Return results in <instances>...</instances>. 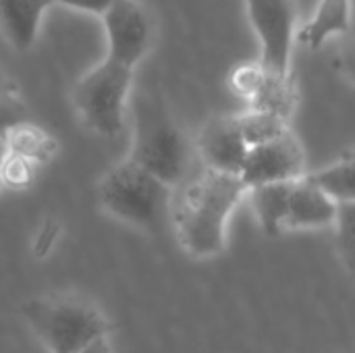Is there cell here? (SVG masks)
<instances>
[{
    "label": "cell",
    "instance_id": "8",
    "mask_svg": "<svg viewBox=\"0 0 355 353\" xmlns=\"http://www.w3.org/2000/svg\"><path fill=\"white\" fill-rule=\"evenodd\" d=\"M306 175V154L300 139L289 131L275 141L250 148L239 177L252 189L270 183H295Z\"/></svg>",
    "mask_w": 355,
    "mask_h": 353
},
{
    "label": "cell",
    "instance_id": "11",
    "mask_svg": "<svg viewBox=\"0 0 355 353\" xmlns=\"http://www.w3.org/2000/svg\"><path fill=\"white\" fill-rule=\"evenodd\" d=\"M50 0H0V33L17 52L35 46Z\"/></svg>",
    "mask_w": 355,
    "mask_h": 353
},
{
    "label": "cell",
    "instance_id": "2",
    "mask_svg": "<svg viewBox=\"0 0 355 353\" xmlns=\"http://www.w3.org/2000/svg\"><path fill=\"white\" fill-rule=\"evenodd\" d=\"M21 316L48 353H79L110 335L98 304L75 291L31 298L21 306Z\"/></svg>",
    "mask_w": 355,
    "mask_h": 353
},
{
    "label": "cell",
    "instance_id": "15",
    "mask_svg": "<svg viewBox=\"0 0 355 353\" xmlns=\"http://www.w3.org/2000/svg\"><path fill=\"white\" fill-rule=\"evenodd\" d=\"M308 179L327 191L337 204H354L355 202V152L341 156L339 160L308 173Z\"/></svg>",
    "mask_w": 355,
    "mask_h": 353
},
{
    "label": "cell",
    "instance_id": "19",
    "mask_svg": "<svg viewBox=\"0 0 355 353\" xmlns=\"http://www.w3.org/2000/svg\"><path fill=\"white\" fill-rule=\"evenodd\" d=\"M337 231V252L347 268V273L355 277V202L339 204V214L335 223Z\"/></svg>",
    "mask_w": 355,
    "mask_h": 353
},
{
    "label": "cell",
    "instance_id": "14",
    "mask_svg": "<svg viewBox=\"0 0 355 353\" xmlns=\"http://www.w3.org/2000/svg\"><path fill=\"white\" fill-rule=\"evenodd\" d=\"M291 189L293 183H270V185L252 187L248 191V200L258 218V225L270 237L285 233Z\"/></svg>",
    "mask_w": 355,
    "mask_h": 353
},
{
    "label": "cell",
    "instance_id": "25",
    "mask_svg": "<svg viewBox=\"0 0 355 353\" xmlns=\"http://www.w3.org/2000/svg\"><path fill=\"white\" fill-rule=\"evenodd\" d=\"M79 353H114V352H112L110 339L106 337V339H100V341H96L94 345L85 347L83 352H79Z\"/></svg>",
    "mask_w": 355,
    "mask_h": 353
},
{
    "label": "cell",
    "instance_id": "13",
    "mask_svg": "<svg viewBox=\"0 0 355 353\" xmlns=\"http://www.w3.org/2000/svg\"><path fill=\"white\" fill-rule=\"evenodd\" d=\"M4 148H6V152L33 162L35 166H44V164L52 162L58 154L56 137L52 133H48L44 127H40L37 123H33L31 119L23 121L6 131Z\"/></svg>",
    "mask_w": 355,
    "mask_h": 353
},
{
    "label": "cell",
    "instance_id": "7",
    "mask_svg": "<svg viewBox=\"0 0 355 353\" xmlns=\"http://www.w3.org/2000/svg\"><path fill=\"white\" fill-rule=\"evenodd\" d=\"M100 21L104 25L106 58L135 71L154 42V23L148 8L139 0H114Z\"/></svg>",
    "mask_w": 355,
    "mask_h": 353
},
{
    "label": "cell",
    "instance_id": "22",
    "mask_svg": "<svg viewBox=\"0 0 355 353\" xmlns=\"http://www.w3.org/2000/svg\"><path fill=\"white\" fill-rule=\"evenodd\" d=\"M58 237H60V225L54 223V221H46L42 225V229L37 231V235L33 237V254L37 258L48 256L54 250Z\"/></svg>",
    "mask_w": 355,
    "mask_h": 353
},
{
    "label": "cell",
    "instance_id": "12",
    "mask_svg": "<svg viewBox=\"0 0 355 353\" xmlns=\"http://www.w3.org/2000/svg\"><path fill=\"white\" fill-rule=\"evenodd\" d=\"M352 0H318L310 21L297 29V44L318 50L327 42L347 35L352 31Z\"/></svg>",
    "mask_w": 355,
    "mask_h": 353
},
{
    "label": "cell",
    "instance_id": "18",
    "mask_svg": "<svg viewBox=\"0 0 355 353\" xmlns=\"http://www.w3.org/2000/svg\"><path fill=\"white\" fill-rule=\"evenodd\" d=\"M23 121H29V110L17 83L0 69V139H4L8 129Z\"/></svg>",
    "mask_w": 355,
    "mask_h": 353
},
{
    "label": "cell",
    "instance_id": "4",
    "mask_svg": "<svg viewBox=\"0 0 355 353\" xmlns=\"http://www.w3.org/2000/svg\"><path fill=\"white\" fill-rule=\"evenodd\" d=\"M193 154V146L158 100L146 98L137 102L133 110V139L127 158L171 189H177L191 177L189 169Z\"/></svg>",
    "mask_w": 355,
    "mask_h": 353
},
{
    "label": "cell",
    "instance_id": "23",
    "mask_svg": "<svg viewBox=\"0 0 355 353\" xmlns=\"http://www.w3.org/2000/svg\"><path fill=\"white\" fill-rule=\"evenodd\" d=\"M52 4H60L67 8H75L81 12H89L96 17H102L114 0H50Z\"/></svg>",
    "mask_w": 355,
    "mask_h": 353
},
{
    "label": "cell",
    "instance_id": "16",
    "mask_svg": "<svg viewBox=\"0 0 355 353\" xmlns=\"http://www.w3.org/2000/svg\"><path fill=\"white\" fill-rule=\"evenodd\" d=\"M295 102H297V92H295L293 77H275L266 73L262 85L250 100V108L272 112L289 121L295 110Z\"/></svg>",
    "mask_w": 355,
    "mask_h": 353
},
{
    "label": "cell",
    "instance_id": "20",
    "mask_svg": "<svg viewBox=\"0 0 355 353\" xmlns=\"http://www.w3.org/2000/svg\"><path fill=\"white\" fill-rule=\"evenodd\" d=\"M35 171L37 166L17 154L4 152L2 160H0V185L2 189H12V191H21L31 187L33 179H35Z\"/></svg>",
    "mask_w": 355,
    "mask_h": 353
},
{
    "label": "cell",
    "instance_id": "6",
    "mask_svg": "<svg viewBox=\"0 0 355 353\" xmlns=\"http://www.w3.org/2000/svg\"><path fill=\"white\" fill-rule=\"evenodd\" d=\"M245 8L260 44L262 69L275 77H293L291 60L300 29L295 0H245Z\"/></svg>",
    "mask_w": 355,
    "mask_h": 353
},
{
    "label": "cell",
    "instance_id": "10",
    "mask_svg": "<svg viewBox=\"0 0 355 353\" xmlns=\"http://www.w3.org/2000/svg\"><path fill=\"white\" fill-rule=\"evenodd\" d=\"M339 214V204L314 185L308 175L293 183L289 198V212L285 221V231H312L335 227Z\"/></svg>",
    "mask_w": 355,
    "mask_h": 353
},
{
    "label": "cell",
    "instance_id": "17",
    "mask_svg": "<svg viewBox=\"0 0 355 353\" xmlns=\"http://www.w3.org/2000/svg\"><path fill=\"white\" fill-rule=\"evenodd\" d=\"M239 119V127L243 133V139L250 148L275 141L279 137H283L285 133H289V121L272 114V112H264V110H256V108H248L245 112L237 114Z\"/></svg>",
    "mask_w": 355,
    "mask_h": 353
},
{
    "label": "cell",
    "instance_id": "9",
    "mask_svg": "<svg viewBox=\"0 0 355 353\" xmlns=\"http://www.w3.org/2000/svg\"><path fill=\"white\" fill-rule=\"evenodd\" d=\"M193 150L202 169L237 177L241 175L250 154L237 114H220L206 121L196 137Z\"/></svg>",
    "mask_w": 355,
    "mask_h": 353
},
{
    "label": "cell",
    "instance_id": "5",
    "mask_svg": "<svg viewBox=\"0 0 355 353\" xmlns=\"http://www.w3.org/2000/svg\"><path fill=\"white\" fill-rule=\"evenodd\" d=\"M135 71L110 58H102L73 85V108L92 133L112 139L125 129Z\"/></svg>",
    "mask_w": 355,
    "mask_h": 353
},
{
    "label": "cell",
    "instance_id": "3",
    "mask_svg": "<svg viewBox=\"0 0 355 353\" xmlns=\"http://www.w3.org/2000/svg\"><path fill=\"white\" fill-rule=\"evenodd\" d=\"M173 191L131 158L112 164L96 185L102 212L127 227L150 233L158 231L166 216L171 218Z\"/></svg>",
    "mask_w": 355,
    "mask_h": 353
},
{
    "label": "cell",
    "instance_id": "21",
    "mask_svg": "<svg viewBox=\"0 0 355 353\" xmlns=\"http://www.w3.org/2000/svg\"><path fill=\"white\" fill-rule=\"evenodd\" d=\"M264 75H266V71L262 69V64L258 60L239 64L231 73V87L235 89L237 96H241L250 102L254 98V94L258 92V87L262 85Z\"/></svg>",
    "mask_w": 355,
    "mask_h": 353
},
{
    "label": "cell",
    "instance_id": "26",
    "mask_svg": "<svg viewBox=\"0 0 355 353\" xmlns=\"http://www.w3.org/2000/svg\"><path fill=\"white\" fill-rule=\"evenodd\" d=\"M4 152H6V148H4V139H0V160H2V156H4ZM0 191H2V185H0Z\"/></svg>",
    "mask_w": 355,
    "mask_h": 353
},
{
    "label": "cell",
    "instance_id": "1",
    "mask_svg": "<svg viewBox=\"0 0 355 353\" xmlns=\"http://www.w3.org/2000/svg\"><path fill=\"white\" fill-rule=\"evenodd\" d=\"M248 185L237 175L208 169L191 175L173 191L171 223L179 246L198 260L225 252L229 225L237 206L248 200Z\"/></svg>",
    "mask_w": 355,
    "mask_h": 353
},
{
    "label": "cell",
    "instance_id": "24",
    "mask_svg": "<svg viewBox=\"0 0 355 353\" xmlns=\"http://www.w3.org/2000/svg\"><path fill=\"white\" fill-rule=\"evenodd\" d=\"M339 62H341V71H343V75H345L352 83H355V42L347 44V46L343 48Z\"/></svg>",
    "mask_w": 355,
    "mask_h": 353
}]
</instances>
